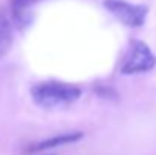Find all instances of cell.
Returning <instances> with one entry per match:
<instances>
[{
    "mask_svg": "<svg viewBox=\"0 0 156 155\" xmlns=\"http://www.w3.org/2000/svg\"><path fill=\"white\" fill-rule=\"evenodd\" d=\"M82 91L73 84H65L59 81H47L37 84L30 90L34 102L44 109H58L65 108L74 103L80 98Z\"/></svg>",
    "mask_w": 156,
    "mask_h": 155,
    "instance_id": "1",
    "label": "cell"
},
{
    "mask_svg": "<svg viewBox=\"0 0 156 155\" xmlns=\"http://www.w3.org/2000/svg\"><path fill=\"white\" fill-rule=\"evenodd\" d=\"M156 65V56L152 52V49L140 41L133 40L127 52L124 55L123 64H121V73L123 75H138V73H146L150 72Z\"/></svg>",
    "mask_w": 156,
    "mask_h": 155,
    "instance_id": "2",
    "label": "cell"
},
{
    "mask_svg": "<svg viewBox=\"0 0 156 155\" xmlns=\"http://www.w3.org/2000/svg\"><path fill=\"white\" fill-rule=\"evenodd\" d=\"M105 8L115 15L123 24L130 28H140L144 24L149 8L144 5H132L124 0H105Z\"/></svg>",
    "mask_w": 156,
    "mask_h": 155,
    "instance_id": "3",
    "label": "cell"
},
{
    "mask_svg": "<svg viewBox=\"0 0 156 155\" xmlns=\"http://www.w3.org/2000/svg\"><path fill=\"white\" fill-rule=\"evenodd\" d=\"M82 138H83V132H80V131L59 134V135H55L52 138H47V140H43L40 143H35L34 146L29 148V152H44V151H49V149H53V148H59V146L76 143V142H79Z\"/></svg>",
    "mask_w": 156,
    "mask_h": 155,
    "instance_id": "4",
    "label": "cell"
},
{
    "mask_svg": "<svg viewBox=\"0 0 156 155\" xmlns=\"http://www.w3.org/2000/svg\"><path fill=\"white\" fill-rule=\"evenodd\" d=\"M12 46V24L5 11L0 9V58L8 55Z\"/></svg>",
    "mask_w": 156,
    "mask_h": 155,
    "instance_id": "5",
    "label": "cell"
},
{
    "mask_svg": "<svg viewBox=\"0 0 156 155\" xmlns=\"http://www.w3.org/2000/svg\"><path fill=\"white\" fill-rule=\"evenodd\" d=\"M40 0H12V14L18 26H24L29 21L32 6Z\"/></svg>",
    "mask_w": 156,
    "mask_h": 155,
    "instance_id": "6",
    "label": "cell"
},
{
    "mask_svg": "<svg viewBox=\"0 0 156 155\" xmlns=\"http://www.w3.org/2000/svg\"><path fill=\"white\" fill-rule=\"evenodd\" d=\"M44 155H50V154H44ZM52 155H53V154H52Z\"/></svg>",
    "mask_w": 156,
    "mask_h": 155,
    "instance_id": "7",
    "label": "cell"
}]
</instances>
